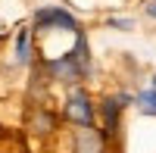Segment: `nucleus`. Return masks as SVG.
Here are the masks:
<instances>
[{
	"label": "nucleus",
	"mask_w": 156,
	"mask_h": 153,
	"mask_svg": "<svg viewBox=\"0 0 156 153\" xmlns=\"http://www.w3.org/2000/svg\"><path fill=\"white\" fill-rule=\"evenodd\" d=\"M94 75V59H90V44L84 31L75 34V47L66 50L62 56L50 59L47 62V78L56 81V84H69V87H78L81 81H87Z\"/></svg>",
	"instance_id": "obj_1"
},
{
	"label": "nucleus",
	"mask_w": 156,
	"mask_h": 153,
	"mask_svg": "<svg viewBox=\"0 0 156 153\" xmlns=\"http://www.w3.org/2000/svg\"><path fill=\"white\" fill-rule=\"evenodd\" d=\"M128 106H134V94H128V91H115V94H106L100 100L97 119H100V131H103V137H106L109 144L122 131V112Z\"/></svg>",
	"instance_id": "obj_2"
},
{
	"label": "nucleus",
	"mask_w": 156,
	"mask_h": 153,
	"mask_svg": "<svg viewBox=\"0 0 156 153\" xmlns=\"http://www.w3.org/2000/svg\"><path fill=\"white\" fill-rule=\"evenodd\" d=\"M62 119L72 128H97V103L84 87H69L62 100Z\"/></svg>",
	"instance_id": "obj_3"
},
{
	"label": "nucleus",
	"mask_w": 156,
	"mask_h": 153,
	"mask_svg": "<svg viewBox=\"0 0 156 153\" xmlns=\"http://www.w3.org/2000/svg\"><path fill=\"white\" fill-rule=\"evenodd\" d=\"M34 31H81V22H78L66 6H41L34 9Z\"/></svg>",
	"instance_id": "obj_4"
},
{
	"label": "nucleus",
	"mask_w": 156,
	"mask_h": 153,
	"mask_svg": "<svg viewBox=\"0 0 156 153\" xmlns=\"http://www.w3.org/2000/svg\"><path fill=\"white\" fill-rule=\"evenodd\" d=\"M72 153H109V141L100 128H75L72 131Z\"/></svg>",
	"instance_id": "obj_5"
},
{
	"label": "nucleus",
	"mask_w": 156,
	"mask_h": 153,
	"mask_svg": "<svg viewBox=\"0 0 156 153\" xmlns=\"http://www.w3.org/2000/svg\"><path fill=\"white\" fill-rule=\"evenodd\" d=\"M12 62L16 66H31V28H22L12 44Z\"/></svg>",
	"instance_id": "obj_6"
},
{
	"label": "nucleus",
	"mask_w": 156,
	"mask_h": 153,
	"mask_svg": "<svg viewBox=\"0 0 156 153\" xmlns=\"http://www.w3.org/2000/svg\"><path fill=\"white\" fill-rule=\"evenodd\" d=\"M134 109L147 119H156V87H144L134 94Z\"/></svg>",
	"instance_id": "obj_7"
},
{
	"label": "nucleus",
	"mask_w": 156,
	"mask_h": 153,
	"mask_svg": "<svg viewBox=\"0 0 156 153\" xmlns=\"http://www.w3.org/2000/svg\"><path fill=\"white\" fill-rule=\"evenodd\" d=\"M28 128H31L34 134H50V131L56 128V119H53V116H50V112H47V106H41V109H37L34 116H31Z\"/></svg>",
	"instance_id": "obj_8"
},
{
	"label": "nucleus",
	"mask_w": 156,
	"mask_h": 153,
	"mask_svg": "<svg viewBox=\"0 0 156 153\" xmlns=\"http://www.w3.org/2000/svg\"><path fill=\"white\" fill-rule=\"evenodd\" d=\"M106 28H115V31H131V28H134V19H131V16H109V19H106Z\"/></svg>",
	"instance_id": "obj_9"
},
{
	"label": "nucleus",
	"mask_w": 156,
	"mask_h": 153,
	"mask_svg": "<svg viewBox=\"0 0 156 153\" xmlns=\"http://www.w3.org/2000/svg\"><path fill=\"white\" fill-rule=\"evenodd\" d=\"M144 16L147 19H156V0H150V3L144 6Z\"/></svg>",
	"instance_id": "obj_10"
},
{
	"label": "nucleus",
	"mask_w": 156,
	"mask_h": 153,
	"mask_svg": "<svg viewBox=\"0 0 156 153\" xmlns=\"http://www.w3.org/2000/svg\"><path fill=\"white\" fill-rule=\"evenodd\" d=\"M150 87H156V75H153V78H150Z\"/></svg>",
	"instance_id": "obj_11"
}]
</instances>
